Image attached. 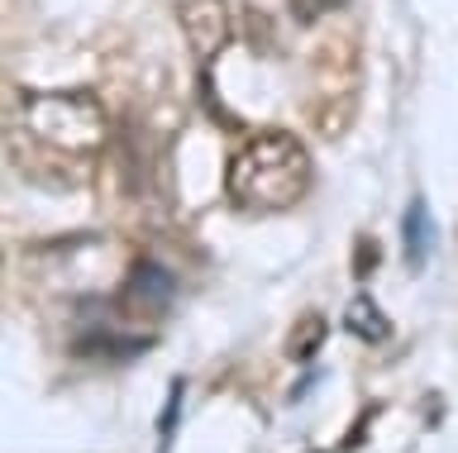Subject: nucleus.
Here are the masks:
<instances>
[{
    "label": "nucleus",
    "instance_id": "nucleus-1",
    "mask_svg": "<svg viewBox=\"0 0 458 453\" xmlns=\"http://www.w3.org/2000/svg\"><path fill=\"white\" fill-rule=\"evenodd\" d=\"M310 177H315V167H310L306 144L286 130H263L229 158L225 191L243 210L277 215V210H292L310 191Z\"/></svg>",
    "mask_w": 458,
    "mask_h": 453
},
{
    "label": "nucleus",
    "instance_id": "nucleus-2",
    "mask_svg": "<svg viewBox=\"0 0 458 453\" xmlns=\"http://www.w3.org/2000/svg\"><path fill=\"white\" fill-rule=\"evenodd\" d=\"M14 130L72 158H91L106 144V105L91 91H34L24 96V120Z\"/></svg>",
    "mask_w": 458,
    "mask_h": 453
},
{
    "label": "nucleus",
    "instance_id": "nucleus-3",
    "mask_svg": "<svg viewBox=\"0 0 458 453\" xmlns=\"http://www.w3.org/2000/svg\"><path fill=\"white\" fill-rule=\"evenodd\" d=\"M177 24L186 34V44L200 63H210L215 53H225L234 20H229V0H177Z\"/></svg>",
    "mask_w": 458,
    "mask_h": 453
},
{
    "label": "nucleus",
    "instance_id": "nucleus-4",
    "mask_svg": "<svg viewBox=\"0 0 458 453\" xmlns=\"http://www.w3.org/2000/svg\"><path fill=\"white\" fill-rule=\"evenodd\" d=\"M172 291H177L172 273H163L157 263H139L134 273H129L124 306H129V310H148V315H163V310L172 306Z\"/></svg>",
    "mask_w": 458,
    "mask_h": 453
},
{
    "label": "nucleus",
    "instance_id": "nucleus-5",
    "mask_svg": "<svg viewBox=\"0 0 458 453\" xmlns=\"http://www.w3.org/2000/svg\"><path fill=\"white\" fill-rule=\"evenodd\" d=\"M401 230H406V263L415 267V273H420V267L429 263V244H435V224H429V206L420 201V196L411 201V210H406V224H401Z\"/></svg>",
    "mask_w": 458,
    "mask_h": 453
},
{
    "label": "nucleus",
    "instance_id": "nucleus-6",
    "mask_svg": "<svg viewBox=\"0 0 458 453\" xmlns=\"http://www.w3.org/2000/svg\"><path fill=\"white\" fill-rule=\"evenodd\" d=\"M344 324H349V334H358L363 344H386V339H392V320H386L368 296H353L349 310H344Z\"/></svg>",
    "mask_w": 458,
    "mask_h": 453
},
{
    "label": "nucleus",
    "instance_id": "nucleus-7",
    "mask_svg": "<svg viewBox=\"0 0 458 453\" xmlns=\"http://www.w3.org/2000/svg\"><path fill=\"white\" fill-rule=\"evenodd\" d=\"M325 334H329V320H325V315H301V320L292 324V334H286V358L310 363L315 353L325 348Z\"/></svg>",
    "mask_w": 458,
    "mask_h": 453
},
{
    "label": "nucleus",
    "instance_id": "nucleus-8",
    "mask_svg": "<svg viewBox=\"0 0 458 453\" xmlns=\"http://www.w3.org/2000/svg\"><path fill=\"white\" fill-rule=\"evenodd\" d=\"M286 5H292L296 24H320L325 15H335V10L349 5V0H286Z\"/></svg>",
    "mask_w": 458,
    "mask_h": 453
},
{
    "label": "nucleus",
    "instance_id": "nucleus-9",
    "mask_svg": "<svg viewBox=\"0 0 458 453\" xmlns=\"http://www.w3.org/2000/svg\"><path fill=\"white\" fill-rule=\"evenodd\" d=\"M377 258H382V248H377V239H358L353 244V277H372V267H377Z\"/></svg>",
    "mask_w": 458,
    "mask_h": 453
},
{
    "label": "nucleus",
    "instance_id": "nucleus-10",
    "mask_svg": "<svg viewBox=\"0 0 458 453\" xmlns=\"http://www.w3.org/2000/svg\"><path fill=\"white\" fill-rule=\"evenodd\" d=\"M177 406H182V382H172L167 410H163V420H157V434H163V444H167V439H172V430H177Z\"/></svg>",
    "mask_w": 458,
    "mask_h": 453
}]
</instances>
